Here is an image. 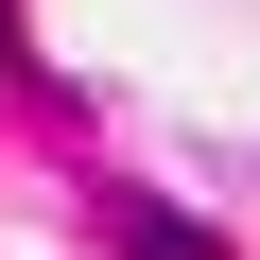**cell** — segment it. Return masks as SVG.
I'll return each instance as SVG.
<instances>
[{
    "mask_svg": "<svg viewBox=\"0 0 260 260\" xmlns=\"http://www.w3.org/2000/svg\"><path fill=\"white\" fill-rule=\"evenodd\" d=\"M121 260H225V243H208L191 208H156V191H139V208H121Z\"/></svg>",
    "mask_w": 260,
    "mask_h": 260,
    "instance_id": "1",
    "label": "cell"
},
{
    "mask_svg": "<svg viewBox=\"0 0 260 260\" xmlns=\"http://www.w3.org/2000/svg\"><path fill=\"white\" fill-rule=\"evenodd\" d=\"M0 52H18V18H0Z\"/></svg>",
    "mask_w": 260,
    "mask_h": 260,
    "instance_id": "2",
    "label": "cell"
}]
</instances>
